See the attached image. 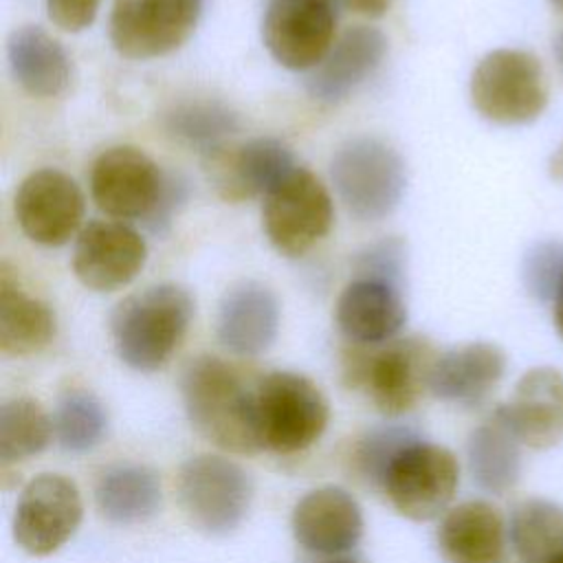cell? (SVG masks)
I'll return each mask as SVG.
<instances>
[{"instance_id": "6da1fadb", "label": "cell", "mask_w": 563, "mask_h": 563, "mask_svg": "<svg viewBox=\"0 0 563 563\" xmlns=\"http://www.w3.org/2000/svg\"><path fill=\"white\" fill-rule=\"evenodd\" d=\"M180 396L191 427L218 449L257 453L262 449L255 409V383L229 361L200 354L180 374Z\"/></svg>"}, {"instance_id": "7a4b0ae2", "label": "cell", "mask_w": 563, "mask_h": 563, "mask_svg": "<svg viewBox=\"0 0 563 563\" xmlns=\"http://www.w3.org/2000/svg\"><path fill=\"white\" fill-rule=\"evenodd\" d=\"M187 288L163 282L119 301L110 314L117 356L136 372H156L169 363L194 319Z\"/></svg>"}, {"instance_id": "3957f363", "label": "cell", "mask_w": 563, "mask_h": 563, "mask_svg": "<svg viewBox=\"0 0 563 563\" xmlns=\"http://www.w3.org/2000/svg\"><path fill=\"white\" fill-rule=\"evenodd\" d=\"M435 356L433 345L422 336L354 345L343 356V378L350 387L363 389L376 411L396 418L413 409L429 389Z\"/></svg>"}, {"instance_id": "277c9868", "label": "cell", "mask_w": 563, "mask_h": 563, "mask_svg": "<svg viewBox=\"0 0 563 563\" xmlns=\"http://www.w3.org/2000/svg\"><path fill=\"white\" fill-rule=\"evenodd\" d=\"M334 191L361 222L387 218L407 189V165L396 147L376 136H352L330 161Z\"/></svg>"}, {"instance_id": "5b68a950", "label": "cell", "mask_w": 563, "mask_h": 563, "mask_svg": "<svg viewBox=\"0 0 563 563\" xmlns=\"http://www.w3.org/2000/svg\"><path fill=\"white\" fill-rule=\"evenodd\" d=\"M255 409L262 449L282 455L310 449L330 420L325 394L297 372L262 376L255 383Z\"/></svg>"}, {"instance_id": "8992f818", "label": "cell", "mask_w": 563, "mask_h": 563, "mask_svg": "<svg viewBox=\"0 0 563 563\" xmlns=\"http://www.w3.org/2000/svg\"><path fill=\"white\" fill-rule=\"evenodd\" d=\"M471 103L479 117L499 125H523L548 106V79L537 55L521 48H495L471 73Z\"/></svg>"}, {"instance_id": "52a82bcc", "label": "cell", "mask_w": 563, "mask_h": 563, "mask_svg": "<svg viewBox=\"0 0 563 563\" xmlns=\"http://www.w3.org/2000/svg\"><path fill=\"white\" fill-rule=\"evenodd\" d=\"M176 495L194 528L207 534H229L251 508L253 479L235 460L202 453L180 464Z\"/></svg>"}, {"instance_id": "ba28073f", "label": "cell", "mask_w": 563, "mask_h": 563, "mask_svg": "<svg viewBox=\"0 0 563 563\" xmlns=\"http://www.w3.org/2000/svg\"><path fill=\"white\" fill-rule=\"evenodd\" d=\"M457 484L460 464L453 451L416 435L389 462L380 490L398 515L431 521L449 508Z\"/></svg>"}, {"instance_id": "9c48e42d", "label": "cell", "mask_w": 563, "mask_h": 563, "mask_svg": "<svg viewBox=\"0 0 563 563\" xmlns=\"http://www.w3.org/2000/svg\"><path fill=\"white\" fill-rule=\"evenodd\" d=\"M334 207L325 185L306 167H295L262 202V229L284 257L306 255L332 227Z\"/></svg>"}, {"instance_id": "30bf717a", "label": "cell", "mask_w": 563, "mask_h": 563, "mask_svg": "<svg viewBox=\"0 0 563 563\" xmlns=\"http://www.w3.org/2000/svg\"><path fill=\"white\" fill-rule=\"evenodd\" d=\"M202 0H112L108 37L128 59H156L178 51L196 31Z\"/></svg>"}, {"instance_id": "8fae6325", "label": "cell", "mask_w": 563, "mask_h": 563, "mask_svg": "<svg viewBox=\"0 0 563 563\" xmlns=\"http://www.w3.org/2000/svg\"><path fill=\"white\" fill-rule=\"evenodd\" d=\"M334 0H271L262 15V42L288 70L317 68L334 44Z\"/></svg>"}, {"instance_id": "7c38bea8", "label": "cell", "mask_w": 563, "mask_h": 563, "mask_svg": "<svg viewBox=\"0 0 563 563\" xmlns=\"http://www.w3.org/2000/svg\"><path fill=\"white\" fill-rule=\"evenodd\" d=\"M84 501L73 479L59 473L33 477L15 506L13 539L31 556L57 552L79 528Z\"/></svg>"}, {"instance_id": "4fadbf2b", "label": "cell", "mask_w": 563, "mask_h": 563, "mask_svg": "<svg viewBox=\"0 0 563 563\" xmlns=\"http://www.w3.org/2000/svg\"><path fill=\"white\" fill-rule=\"evenodd\" d=\"M167 176L134 145L103 150L90 167V196L99 211L114 220H147Z\"/></svg>"}, {"instance_id": "5bb4252c", "label": "cell", "mask_w": 563, "mask_h": 563, "mask_svg": "<svg viewBox=\"0 0 563 563\" xmlns=\"http://www.w3.org/2000/svg\"><path fill=\"white\" fill-rule=\"evenodd\" d=\"M86 202L79 185L62 169L31 172L15 189L13 213L22 233L42 246H64L79 235Z\"/></svg>"}, {"instance_id": "9a60e30c", "label": "cell", "mask_w": 563, "mask_h": 563, "mask_svg": "<svg viewBox=\"0 0 563 563\" xmlns=\"http://www.w3.org/2000/svg\"><path fill=\"white\" fill-rule=\"evenodd\" d=\"M145 262L143 235L121 220H92L75 238L73 273L88 290L114 292L125 288Z\"/></svg>"}, {"instance_id": "2e32d148", "label": "cell", "mask_w": 563, "mask_h": 563, "mask_svg": "<svg viewBox=\"0 0 563 563\" xmlns=\"http://www.w3.org/2000/svg\"><path fill=\"white\" fill-rule=\"evenodd\" d=\"M202 158L211 185L227 202L264 198L297 167L290 147L273 136H255L240 145L229 143Z\"/></svg>"}, {"instance_id": "e0dca14e", "label": "cell", "mask_w": 563, "mask_h": 563, "mask_svg": "<svg viewBox=\"0 0 563 563\" xmlns=\"http://www.w3.org/2000/svg\"><path fill=\"white\" fill-rule=\"evenodd\" d=\"M295 541L323 556H343L363 537V510L358 501L341 486H321L306 493L292 508Z\"/></svg>"}, {"instance_id": "ac0fdd59", "label": "cell", "mask_w": 563, "mask_h": 563, "mask_svg": "<svg viewBox=\"0 0 563 563\" xmlns=\"http://www.w3.org/2000/svg\"><path fill=\"white\" fill-rule=\"evenodd\" d=\"M528 449H550L563 440V374L554 367L528 369L508 402L495 409Z\"/></svg>"}, {"instance_id": "d6986e66", "label": "cell", "mask_w": 563, "mask_h": 563, "mask_svg": "<svg viewBox=\"0 0 563 563\" xmlns=\"http://www.w3.org/2000/svg\"><path fill=\"white\" fill-rule=\"evenodd\" d=\"M334 321L354 345L389 343L407 323L402 290L391 282L354 277L336 297Z\"/></svg>"}, {"instance_id": "ffe728a7", "label": "cell", "mask_w": 563, "mask_h": 563, "mask_svg": "<svg viewBox=\"0 0 563 563\" xmlns=\"http://www.w3.org/2000/svg\"><path fill=\"white\" fill-rule=\"evenodd\" d=\"M277 332L279 301L266 284L242 279L227 288L216 317V334L224 350L257 356L275 343Z\"/></svg>"}, {"instance_id": "44dd1931", "label": "cell", "mask_w": 563, "mask_h": 563, "mask_svg": "<svg viewBox=\"0 0 563 563\" xmlns=\"http://www.w3.org/2000/svg\"><path fill=\"white\" fill-rule=\"evenodd\" d=\"M387 46L389 42L380 29L367 24L350 26L334 40L323 62L310 70L308 95L319 103L347 99L383 64Z\"/></svg>"}, {"instance_id": "7402d4cb", "label": "cell", "mask_w": 563, "mask_h": 563, "mask_svg": "<svg viewBox=\"0 0 563 563\" xmlns=\"http://www.w3.org/2000/svg\"><path fill=\"white\" fill-rule=\"evenodd\" d=\"M506 372V354L488 341H473L435 356L429 391L451 405L475 407L488 398Z\"/></svg>"}, {"instance_id": "603a6c76", "label": "cell", "mask_w": 563, "mask_h": 563, "mask_svg": "<svg viewBox=\"0 0 563 563\" xmlns=\"http://www.w3.org/2000/svg\"><path fill=\"white\" fill-rule=\"evenodd\" d=\"M435 539L446 563H501L506 548L504 517L493 504L471 499L444 512Z\"/></svg>"}, {"instance_id": "cb8c5ba5", "label": "cell", "mask_w": 563, "mask_h": 563, "mask_svg": "<svg viewBox=\"0 0 563 563\" xmlns=\"http://www.w3.org/2000/svg\"><path fill=\"white\" fill-rule=\"evenodd\" d=\"M7 57L13 79L33 97H59L70 86L73 66L66 48L37 24L18 26L9 35Z\"/></svg>"}, {"instance_id": "d4e9b609", "label": "cell", "mask_w": 563, "mask_h": 563, "mask_svg": "<svg viewBox=\"0 0 563 563\" xmlns=\"http://www.w3.org/2000/svg\"><path fill=\"white\" fill-rule=\"evenodd\" d=\"M57 332L53 308L26 292L7 262L0 266V352L31 356L51 345Z\"/></svg>"}, {"instance_id": "484cf974", "label": "cell", "mask_w": 563, "mask_h": 563, "mask_svg": "<svg viewBox=\"0 0 563 563\" xmlns=\"http://www.w3.org/2000/svg\"><path fill=\"white\" fill-rule=\"evenodd\" d=\"M95 501L110 523H143L161 510L163 493L158 473L139 462L112 464L97 477Z\"/></svg>"}, {"instance_id": "4316f807", "label": "cell", "mask_w": 563, "mask_h": 563, "mask_svg": "<svg viewBox=\"0 0 563 563\" xmlns=\"http://www.w3.org/2000/svg\"><path fill=\"white\" fill-rule=\"evenodd\" d=\"M519 444L497 413L473 429L466 442V462L473 482L493 495L510 490L521 473Z\"/></svg>"}, {"instance_id": "83f0119b", "label": "cell", "mask_w": 563, "mask_h": 563, "mask_svg": "<svg viewBox=\"0 0 563 563\" xmlns=\"http://www.w3.org/2000/svg\"><path fill=\"white\" fill-rule=\"evenodd\" d=\"M163 130L176 143L205 156L229 145L240 132V117L218 99H185L163 112Z\"/></svg>"}, {"instance_id": "f1b7e54d", "label": "cell", "mask_w": 563, "mask_h": 563, "mask_svg": "<svg viewBox=\"0 0 563 563\" xmlns=\"http://www.w3.org/2000/svg\"><path fill=\"white\" fill-rule=\"evenodd\" d=\"M510 543L521 563H552L563 554V506L523 499L510 512Z\"/></svg>"}, {"instance_id": "f546056e", "label": "cell", "mask_w": 563, "mask_h": 563, "mask_svg": "<svg viewBox=\"0 0 563 563\" xmlns=\"http://www.w3.org/2000/svg\"><path fill=\"white\" fill-rule=\"evenodd\" d=\"M55 429L48 413L33 398L18 396L0 409V460L15 464L42 453L53 440Z\"/></svg>"}, {"instance_id": "4dcf8cb0", "label": "cell", "mask_w": 563, "mask_h": 563, "mask_svg": "<svg viewBox=\"0 0 563 563\" xmlns=\"http://www.w3.org/2000/svg\"><path fill=\"white\" fill-rule=\"evenodd\" d=\"M55 440L66 453H88L103 442L108 433V411L101 400L86 389L62 394L53 416Z\"/></svg>"}, {"instance_id": "1f68e13d", "label": "cell", "mask_w": 563, "mask_h": 563, "mask_svg": "<svg viewBox=\"0 0 563 563\" xmlns=\"http://www.w3.org/2000/svg\"><path fill=\"white\" fill-rule=\"evenodd\" d=\"M416 438L413 431L405 427H378L367 431L352 451V464L358 477L380 490L383 475L394 460V455Z\"/></svg>"}, {"instance_id": "d6a6232c", "label": "cell", "mask_w": 563, "mask_h": 563, "mask_svg": "<svg viewBox=\"0 0 563 563\" xmlns=\"http://www.w3.org/2000/svg\"><path fill=\"white\" fill-rule=\"evenodd\" d=\"M521 279L526 290L539 299H554L563 282V242H537L528 249L521 264Z\"/></svg>"}, {"instance_id": "836d02e7", "label": "cell", "mask_w": 563, "mask_h": 563, "mask_svg": "<svg viewBox=\"0 0 563 563\" xmlns=\"http://www.w3.org/2000/svg\"><path fill=\"white\" fill-rule=\"evenodd\" d=\"M405 244L398 238H383L369 246H365L354 257V277H372L398 284L405 275Z\"/></svg>"}, {"instance_id": "e575fe53", "label": "cell", "mask_w": 563, "mask_h": 563, "mask_svg": "<svg viewBox=\"0 0 563 563\" xmlns=\"http://www.w3.org/2000/svg\"><path fill=\"white\" fill-rule=\"evenodd\" d=\"M99 4L101 0H46V13L57 29L79 33L95 22Z\"/></svg>"}, {"instance_id": "d590c367", "label": "cell", "mask_w": 563, "mask_h": 563, "mask_svg": "<svg viewBox=\"0 0 563 563\" xmlns=\"http://www.w3.org/2000/svg\"><path fill=\"white\" fill-rule=\"evenodd\" d=\"M185 196H187V187L180 178H174V176H167L165 180V187H163V194L154 207V211L150 213V218L145 220L150 224L152 231L161 233L169 227L172 222V216L174 211L185 202Z\"/></svg>"}, {"instance_id": "8d00e7d4", "label": "cell", "mask_w": 563, "mask_h": 563, "mask_svg": "<svg viewBox=\"0 0 563 563\" xmlns=\"http://www.w3.org/2000/svg\"><path fill=\"white\" fill-rule=\"evenodd\" d=\"M341 4H345L350 11L365 15V18H380L387 13L391 0H339Z\"/></svg>"}, {"instance_id": "74e56055", "label": "cell", "mask_w": 563, "mask_h": 563, "mask_svg": "<svg viewBox=\"0 0 563 563\" xmlns=\"http://www.w3.org/2000/svg\"><path fill=\"white\" fill-rule=\"evenodd\" d=\"M552 319H554L556 332L563 339V282H561V286H559V290H556V295L552 299Z\"/></svg>"}, {"instance_id": "f35d334b", "label": "cell", "mask_w": 563, "mask_h": 563, "mask_svg": "<svg viewBox=\"0 0 563 563\" xmlns=\"http://www.w3.org/2000/svg\"><path fill=\"white\" fill-rule=\"evenodd\" d=\"M550 174L554 180L563 183V143L554 150V154L550 158Z\"/></svg>"}, {"instance_id": "ab89813d", "label": "cell", "mask_w": 563, "mask_h": 563, "mask_svg": "<svg viewBox=\"0 0 563 563\" xmlns=\"http://www.w3.org/2000/svg\"><path fill=\"white\" fill-rule=\"evenodd\" d=\"M554 57H556V64H559V68H561V73H563V29L559 31V35H556V40H554Z\"/></svg>"}, {"instance_id": "60d3db41", "label": "cell", "mask_w": 563, "mask_h": 563, "mask_svg": "<svg viewBox=\"0 0 563 563\" xmlns=\"http://www.w3.org/2000/svg\"><path fill=\"white\" fill-rule=\"evenodd\" d=\"M321 563H365V561L358 559V556H347V554H343V556H330V559H325V561H321Z\"/></svg>"}, {"instance_id": "b9f144b4", "label": "cell", "mask_w": 563, "mask_h": 563, "mask_svg": "<svg viewBox=\"0 0 563 563\" xmlns=\"http://www.w3.org/2000/svg\"><path fill=\"white\" fill-rule=\"evenodd\" d=\"M550 4L563 13V0H550Z\"/></svg>"}, {"instance_id": "7bdbcfd3", "label": "cell", "mask_w": 563, "mask_h": 563, "mask_svg": "<svg viewBox=\"0 0 563 563\" xmlns=\"http://www.w3.org/2000/svg\"><path fill=\"white\" fill-rule=\"evenodd\" d=\"M552 563H563V554H561L556 561H552Z\"/></svg>"}]
</instances>
